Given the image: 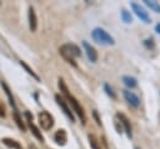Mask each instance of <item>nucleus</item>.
I'll list each match as a JSON object with an SVG mask.
<instances>
[{
    "label": "nucleus",
    "mask_w": 160,
    "mask_h": 149,
    "mask_svg": "<svg viewBox=\"0 0 160 149\" xmlns=\"http://www.w3.org/2000/svg\"><path fill=\"white\" fill-rule=\"evenodd\" d=\"M121 19H122V21L126 23V24H129V23L132 21V18H131L130 13L126 11V10H121Z\"/></svg>",
    "instance_id": "20"
},
{
    "label": "nucleus",
    "mask_w": 160,
    "mask_h": 149,
    "mask_svg": "<svg viewBox=\"0 0 160 149\" xmlns=\"http://www.w3.org/2000/svg\"><path fill=\"white\" fill-rule=\"evenodd\" d=\"M91 36L92 39L98 43V44H101V45H114L115 41H114V38L108 34L104 29L101 28H95L92 31H91Z\"/></svg>",
    "instance_id": "3"
},
{
    "label": "nucleus",
    "mask_w": 160,
    "mask_h": 149,
    "mask_svg": "<svg viewBox=\"0 0 160 149\" xmlns=\"http://www.w3.org/2000/svg\"><path fill=\"white\" fill-rule=\"evenodd\" d=\"M29 149H36V148H35V145H32V144H30V145H29Z\"/></svg>",
    "instance_id": "28"
},
{
    "label": "nucleus",
    "mask_w": 160,
    "mask_h": 149,
    "mask_svg": "<svg viewBox=\"0 0 160 149\" xmlns=\"http://www.w3.org/2000/svg\"><path fill=\"white\" fill-rule=\"evenodd\" d=\"M155 30H156V33H158V34H160V23H159V24H156Z\"/></svg>",
    "instance_id": "27"
},
{
    "label": "nucleus",
    "mask_w": 160,
    "mask_h": 149,
    "mask_svg": "<svg viewBox=\"0 0 160 149\" xmlns=\"http://www.w3.org/2000/svg\"><path fill=\"white\" fill-rule=\"evenodd\" d=\"M55 100H56V103H58V105L60 106V109L64 111V114L74 123L75 121V118H74V114H72V111L70 110V108L68 106V103L60 96V95H55Z\"/></svg>",
    "instance_id": "6"
},
{
    "label": "nucleus",
    "mask_w": 160,
    "mask_h": 149,
    "mask_svg": "<svg viewBox=\"0 0 160 149\" xmlns=\"http://www.w3.org/2000/svg\"><path fill=\"white\" fill-rule=\"evenodd\" d=\"M25 116H26V119H28V123H30V121L32 120V115H31V113L25 111Z\"/></svg>",
    "instance_id": "25"
},
{
    "label": "nucleus",
    "mask_w": 160,
    "mask_h": 149,
    "mask_svg": "<svg viewBox=\"0 0 160 149\" xmlns=\"http://www.w3.org/2000/svg\"><path fill=\"white\" fill-rule=\"evenodd\" d=\"M88 139H89V144H90L91 149H100L99 141H98V139H96V136L94 134H89L88 135Z\"/></svg>",
    "instance_id": "17"
},
{
    "label": "nucleus",
    "mask_w": 160,
    "mask_h": 149,
    "mask_svg": "<svg viewBox=\"0 0 160 149\" xmlns=\"http://www.w3.org/2000/svg\"><path fill=\"white\" fill-rule=\"evenodd\" d=\"M104 90H105V93H106L110 98H112V99H115V98H116V95H115V93H114L112 88H111L108 83H105V84H104Z\"/></svg>",
    "instance_id": "21"
},
{
    "label": "nucleus",
    "mask_w": 160,
    "mask_h": 149,
    "mask_svg": "<svg viewBox=\"0 0 160 149\" xmlns=\"http://www.w3.org/2000/svg\"><path fill=\"white\" fill-rule=\"evenodd\" d=\"M2 144L6 145L8 148H11V149H22V146L20 145L19 141H16L14 139H10V138H4L2 139Z\"/></svg>",
    "instance_id": "13"
},
{
    "label": "nucleus",
    "mask_w": 160,
    "mask_h": 149,
    "mask_svg": "<svg viewBox=\"0 0 160 149\" xmlns=\"http://www.w3.org/2000/svg\"><path fill=\"white\" fill-rule=\"evenodd\" d=\"M28 124H29V128H30V131L32 133V135H34L38 140H40L41 143H44V136H42V134L40 133V130L38 129V126H35L31 121H30V123H28Z\"/></svg>",
    "instance_id": "14"
},
{
    "label": "nucleus",
    "mask_w": 160,
    "mask_h": 149,
    "mask_svg": "<svg viewBox=\"0 0 160 149\" xmlns=\"http://www.w3.org/2000/svg\"><path fill=\"white\" fill-rule=\"evenodd\" d=\"M14 120H15L16 125L21 129V131H26V128H25V125H24V123H22V119L20 118V115H19V113H18L16 110L14 111Z\"/></svg>",
    "instance_id": "15"
},
{
    "label": "nucleus",
    "mask_w": 160,
    "mask_h": 149,
    "mask_svg": "<svg viewBox=\"0 0 160 149\" xmlns=\"http://www.w3.org/2000/svg\"><path fill=\"white\" fill-rule=\"evenodd\" d=\"M122 83L125 86H128L129 89H132V88H136L138 85V81L134 76H130V75H124L122 76Z\"/></svg>",
    "instance_id": "12"
},
{
    "label": "nucleus",
    "mask_w": 160,
    "mask_h": 149,
    "mask_svg": "<svg viewBox=\"0 0 160 149\" xmlns=\"http://www.w3.org/2000/svg\"><path fill=\"white\" fill-rule=\"evenodd\" d=\"M59 53H60V55H61L69 64H71L72 66H76L75 58H79V56L81 55V51H80L79 46L75 45V44H65V45L60 46Z\"/></svg>",
    "instance_id": "2"
},
{
    "label": "nucleus",
    "mask_w": 160,
    "mask_h": 149,
    "mask_svg": "<svg viewBox=\"0 0 160 149\" xmlns=\"http://www.w3.org/2000/svg\"><path fill=\"white\" fill-rule=\"evenodd\" d=\"M114 125H115V129H116V131L119 133V134H121L122 133V125H121V123H120V120L115 116V119H114Z\"/></svg>",
    "instance_id": "22"
},
{
    "label": "nucleus",
    "mask_w": 160,
    "mask_h": 149,
    "mask_svg": "<svg viewBox=\"0 0 160 149\" xmlns=\"http://www.w3.org/2000/svg\"><path fill=\"white\" fill-rule=\"evenodd\" d=\"M20 65H21V66H22V68H24V69H25V70H26V71H28V73H29V74H30V75H31V76H32L35 80H38V81L40 80V78H39V76H38V75H36V74L32 71V69H31V68H29V66L25 64V61L20 60Z\"/></svg>",
    "instance_id": "18"
},
{
    "label": "nucleus",
    "mask_w": 160,
    "mask_h": 149,
    "mask_svg": "<svg viewBox=\"0 0 160 149\" xmlns=\"http://www.w3.org/2000/svg\"><path fill=\"white\" fill-rule=\"evenodd\" d=\"M2 88H4V90H5L6 95H8L9 100H10V104H11V106L15 109V101H14V98H12V95H11V93H10V89L8 88V85H6L5 83H2Z\"/></svg>",
    "instance_id": "19"
},
{
    "label": "nucleus",
    "mask_w": 160,
    "mask_h": 149,
    "mask_svg": "<svg viewBox=\"0 0 160 149\" xmlns=\"http://www.w3.org/2000/svg\"><path fill=\"white\" fill-rule=\"evenodd\" d=\"M131 8H132V11L135 13V15H136L141 21H144L145 24H149V23H150V16H149L148 11H145L144 8H141V6H140L139 4H136V3H131Z\"/></svg>",
    "instance_id": "5"
},
{
    "label": "nucleus",
    "mask_w": 160,
    "mask_h": 149,
    "mask_svg": "<svg viewBox=\"0 0 160 149\" xmlns=\"http://www.w3.org/2000/svg\"><path fill=\"white\" fill-rule=\"evenodd\" d=\"M54 140L58 145H65L66 141H68V135H66V131L64 129H59L55 135H54Z\"/></svg>",
    "instance_id": "11"
},
{
    "label": "nucleus",
    "mask_w": 160,
    "mask_h": 149,
    "mask_svg": "<svg viewBox=\"0 0 160 149\" xmlns=\"http://www.w3.org/2000/svg\"><path fill=\"white\" fill-rule=\"evenodd\" d=\"M82 46H84V50H85V53H86V56H88V59L91 61V63H95L96 60H98V53H96V50L94 49V46H91L89 43H86V41H82Z\"/></svg>",
    "instance_id": "9"
},
{
    "label": "nucleus",
    "mask_w": 160,
    "mask_h": 149,
    "mask_svg": "<svg viewBox=\"0 0 160 149\" xmlns=\"http://www.w3.org/2000/svg\"><path fill=\"white\" fill-rule=\"evenodd\" d=\"M38 120H39L40 126L44 130H50L52 128V125H54V118L48 111H40L39 115H38Z\"/></svg>",
    "instance_id": "4"
},
{
    "label": "nucleus",
    "mask_w": 160,
    "mask_h": 149,
    "mask_svg": "<svg viewBox=\"0 0 160 149\" xmlns=\"http://www.w3.org/2000/svg\"><path fill=\"white\" fill-rule=\"evenodd\" d=\"M28 20H29V28H30V31H35L36 30V26H38V19H36V14H35V10L32 6L29 8V11H28Z\"/></svg>",
    "instance_id": "10"
},
{
    "label": "nucleus",
    "mask_w": 160,
    "mask_h": 149,
    "mask_svg": "<svg viewBox=\"0 0 160 149\" xmlns=\"http://www.w3.org/2000/svg\"><path fill=\"white\" fill-rule=\"evenodd\" d=\"M122 96H124V99L128 101L129 105H131V106H134V108H138V106L140 105V100H139L138 95L134 94L132 91H130V90H122Z\"/></svg>",
    "instance_id": "8"
},
{
    "label": "nucleus",
    "mask_w": 160,
    "mask_h": 149,
    "mask_svg": "<svg viewBox=\"0 0 160 149\" xmlns=\"http://www.w3.org/2000/svg\"><path fill=\"white\" fill-rule=\"evenodd\" d=\"M116 118L120 120V123H121V125H122V129H124V131L126 133V135H128V138H131L132 136V133H131V124H130V120L128 119V116L125 115V114H122V113H118L116 114Z\"/></svg>",
    "instance_id": "7"
},
{
    "label": "nucleus",
    "mask_w": 160,
    "mask_h": 149,
    "mask_svg": "<svg viewBox=\"0 0 160 149\" xmlns=\"http://www.w3.org/2000/svg\"><path fill=\"white\" fill-rule=\"evenodd\" d=\"M144 45H145L148 49H152V48L155 46V44H154V40H152V39H146V40L144 41Z\"/></svg>",
    "instance_id": "23"
},
{
    "label": "nucleus",
    "mask_w": 160,
    "mask_h": 149,
    "mask_svg": "<svg viewBox=\"0 0 160 149\" xmlns=\"http://www.w3.org/2000/svg\"><path fill=\"white\" fill-rule=\"evenodd\" d=\"M145 5H148L151 10H154L155 13H160V4L158 1H152V0H145L144 1Z\"/></svg>",
    "instance_id": "16"
},
{
    "label": "nucleus",
    "mask_w": 160,
    "mask_h": 149,
    "mask_svg": "<svg viewBox=\"0 0 160 149\" xmlns=\"http://www.w3.org/2000/svg\"><path fill=\"white\" fill-rule=\"evenodd\" d=\"M92 115H94V118H95V120H96V124H98V125H101V119L99 118V115H98V111H96V110H94V111H92Z\"/></svg>",
    "instance_id": "24"
},
{
    "label": "nucleus",
    "mask_w": 160,
    "mask_h": 149,
    "mask_svg": "<svg viewBox=\"0 0 160 149\" xmlns=\"http://www.w3.org/2000/svg\"><path fill=\"white\" fill-rule=\"evenodd\" d=\"M59 88H60V91L66 96V99L69 100V104L71 105V108H72V110L78 114V116L80 118V120H81V123L82 124H85V121H86V118H85V114H84V110H82V108H81V105L79 104V101L69 93V90H68V86L65 85V83H64V80L60 78L59 79Z\"/></svg>",
    "instance_id": "1"
},
{
    "label": "nucleus",
    "mask_w": 160,
    "mask_h": 149,
    "mask_svg": "<svg viewBox=\"0 0 160 149\" xmlns=\"http://www.w3.org/2000/svg\"><path fill=\"white\" fill-rule=\"evenodd\" d=\"M5 115V109L2 105H0V116H4Z\"/></svg>",
    "instance_id": "26"
}]
</instances>
